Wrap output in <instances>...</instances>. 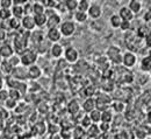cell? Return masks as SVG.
Segmentation results:
<instances>
[{
  "label": "cell",
  "mask_w": 151,
  "mask_h": 139,
  "mask_svg": "<svg viewBox=\"0 0 151 139\" xmlns=\"http://www.w3.org/2000/svg\"><path fill=\"white\" fill-rule=\"evenodd\" d=\"M95 102V110H98V111H106L107 110V108H108V105H109V103H111V97L109 96H107V95H100L98 98L94 100Z\"/></svg>",
  "instance_id": "1"
},
{
  "label": "cell",
  "mask_w": 151,
  "mask_h": 139,
  "mask_svg": "<svg viewBox=\"0 0 151 139\" xmlns=\"http://www.w3.org/2000/svg\"><path fill=\"white\" fill-rule=\"evenodd\" d=\"M107 56L113 61L115 64H120L122 62V57H121V54H120V49L115 46H112L107 49Z\"/></svg>",
  "instance_id": "2"
},
{
  "label": "cell",
  "mask_w": 151,
  "mask_h": 139,
  "mask_svg": "<svg viewBox=\"0 0 151 139\" xmlns=\"http://www.w3.org/2000/svg\"><path fill=\"white\" fill-rule=\"evenodd\" d=\"M20 61H21V62H22L24 65L33 64V63L36 61V54H35L34 52H32V50L27 49V50H24V52L22 53Z\"/></svg>",
  "instance_id": "3"
},
{
  "label": "cell",
  "mask_w": 151,
  "mask_h": 139,
  "mask_svg": "<svg viewBox=\"0 0 151 139\" xmlns=\"http://www.w3.org/2000/svg\"><path fill=\"white\" fill-rule=\"evenodd\" d=\"M75 31H76L75 23L71 22V21H65V22L62 23L59 32H60V34H63L65 36H69V35H72L75 33Z\"/></svg>",
  "instance_id": "4"
},
{
  "label": "cell",
  "mask_w": 151,
  "mask_h": 139,
  "mask_svg": "<svg viewBox=\"0 0 151 139\" xmlns=\"http://www.w3.org/2000/svg\"><path fill=\"white\" fill-rule=\"evenodd\" d=\"M14 46L15 50H18L19 53H23L27 47V38L23 35H17V38L14 39Z\"/></svg>",
  "instance_id": "5"
},
{
  "label": "cell",
  "mask_w": 151,
  "mask_h": 139,
  "mask_svg": "<svg viewBox=\"0 0 151 139\" xmlns=\"http://www.w3.org/2000/svg\"><path fill=\"white\" fill-rule=\"evenodd\" d=\"M65 59H66V61L73 63V62H76L78 60V52L76 50L75 48H72V47L68 48L66 52H65Z\"/></svg>",
  "instance_id": "6"
},
{
  "label": "cell",
  "mask_w": 151,
  "mask_h": 139,
  "mask_svg": "<svg viewBox=\"0 0 151 139\" xmlns=\"http://www.w3.org/2000/svg\"><path fill=\"white\" fill-rule=\"evenodd\" d=\"M22 26H23V28L27 29V31H32V29H34V27H35L34 18L30 17V15H26V17L22 19Z\"/></svg>",
  "instance_id": "7"
},
{
  "label": "cell",
  "mask_w": 151,
  "mask_h": 139,
  "mask_svg": "<svg viewBox=\"0 0 151 139\" xmlns=\"http://www.w3.org/2000/svg\"><path fill=\"white\" fill-rule=\"evenodd\" d=\"M120 19L122 21H130L134 18V14L132 13V11L128 7H122L120 9Z\"/></svg>",
  "instance_id": "8"
},
{
  "label": "cell",
  "mask_w": 151,
  "mask_h": 139,
  "mask_svg": "<svg viewBox=\"0 0 151 139\" xmlns=\"http://www.w3.org/2000/svg\"><path fill=\"white\" fill-rule=\"evenodd\" d=\"M0 56L1 57H5V59H8V57H12L13 56V48L9 46V44H4L0 47Z\"/></svg>",
  "instance_id": "9"
},
{
  "label": "cell",
  "mask_w": 151,
  "mask_h": 139,
  "mask_svg": "<svg viewBox=\"0 0 151 139\" xmlns=\"http://www.w3.org/2000/svg\"><path fill=\"white\" fill-rule=\"evenodd\" d=\"M12 73H13V77H15V79H24L28 77V74H27V71H26V69H23V68H20V67H17V68H13V70H12Z\"/></svg>",
  "instance_id": "10"
},
{
  "label": "cell",
  "mask_w": 151,
  "mask_h": 139,
  "mask_svg": "<svg viewBox=\"0 0 151 139\" xmlns=\"http://www.w3.org/2000/svg\"><path fill=\"white\" fill-rule=\"evenodd\" d=\"M79 103L76 100V99H72L71 102H69L68 104V112L72 116H76L78 112H79Z\"/></svg>",
  "instance_id": "11"
},
{
  "label": "cell",
  "mask_w": 151,
  "mask_h": 139,
  "mask_svg": "<svg viewBox=\"0 0 151 139\" xmlns=\"http://www.w3.org/2000/svg\"><path fill=\"white\" fill-rule=\"evenodd\" d=\"M122 62L124 63L126 67H132L135 64V62H136V56L132 53H130V52L129 53H126L124 56H123V59H122Z\"/></svg>",
  "instance_id": "12"
},
{
  "label": "cell",
  "mask_w": 151,
  "mask_h": 139,
  "mask_svg": "<svg viewBox=\"0 0 151 139\" xmlns=\"http://www.w3.org/2000/svg\"><path fill=\"white\" fill-rule=\"evenodd\" d=\"M60 23V18L56 15V14H52V15H50L48 19H47V25H48V27H49V29H51V28H56L57 25H59Z\"/></svg>",
  "instance_id": "13"
},
{
  "label": "cell",
  "mask_w": 151,
  "mask_h": 139,
  "mask_svg": "<svg viewBox=\"0 0 151 139\" xmlns=\"http://www.w3.org/2000/svg\"><path fill=\"white\" fill-rule=\"evenodd\" d=\"M27 74H28V76H29L30 79H38V77L41 76L42 71H41L40 67H37V65H32V67L29 68V70L27 71Z\"/></svg>",
  "instance_id": "14"
},
{
  "label": "cell",
  "mask_w": 151,
  "mask_h": 139,
  "mask_svg": "<svg viewBox=\"0 0 151 139\" xmlns=\"http://www.w3.org/2000/svg\"><path fill=\"white\" fill-rule=\"evenodd\" d=\"M88 14H90L91 18L98 19V18L101 15V8H100V6H98V5L90 6V8H88Z\"/></svg>",
  "instance_id": "15"
},
{
  "label": "cell",
  "mask_w": 151,
  "mask_h": 139,
  "mask_svg": "<svg viewBox=\"0 0 151 139\" xmlns=\"http://www.w3.org/2000/svg\"><path fill=\"white\" fill-rule=\"evenodd\" d=\"M48 38L50 41H52V42H56L58 40L60 39V32H59V29H57V28H51V29H49V32H48Z\"/></svg>",
  "instance_id": "16"
},
{
  "label": "cell",
  "mask_w": 151,
  "mask_h": 139,
  "mask_svg": "<svg viewBox=\"0 0 151 139\" xmlns=\"http://www.w3.org/2000/svg\"><path fill=\"white\" fill-rule=\"evenodd\" d=\"M83 108H84V110L86 111V112H91V111H93L95 108V102L94 99L92 98V97H90V98H87L85 102H84V104H83Z\"/></svg>",
  "instance_id": "17"
},
{
  "label": "cell",
  "mask_w": 151,
  "mask_h": 139,
  "mask_svg": "<svg viewBox=\"0 0 151 139\" xmlns=\"http://www.w3.org/2000/svg\"><path fill=\"white\" fill-rule=\"evenodd\" d=\"M130 11H132V13H138L139 11H141V8H142V4H141V1H138V0H132L130 2H129V7H128Z\"/></svg>",
  "instance_id": "18"
},
{
  "label": "cell",
  "mask_w": 151,
  "mask_h": 139,
  "mask_svg": "<svg viewBox=\"0 0 151 139\" xmlns=\"http://www.w3.org/2000/svg\"><path fill=\"white\" fill-rule=\"evenodd\" d=\"M44 11H45V8H44V6H43L41 2H36V4L33 5V13H34L35 15L44 14Z\"/></svg>",
  "instance_id": "19"
},
{
  "label": "cell",
  "mask_w": 151,
  "mask_h": 139,
  "mask_svg": "<svg viewBox=\"0 0 151 139\" xmlns=\"http://www.w3.org/2000/svg\"><path fill=\"white\" fill-rule=\"evenodd\" d=\"M101 122L102 123H111L112 122V119H113V115H112V112L109 111V110H106V111H102L101 112Z\"/></svg>",
  "instance_id": "20"
},
{
  "label": "cell",
  "mask_w": 151,
  "mask_h": 139,
  "mask_svg": "<svg viewBox=\"0 0 151 139\" xmlns=\"http://www.w3.org/2000/svg\"><path fill=\"white\" fill-rule=\"evenodd\" d=\"M6 81H7V84L11 87V89H18L19 85L21 84L19 81L15 79V77H13V76H8L6 79Z\"/></svg>",
  "instance_id": "21"
},
{
  "label": "cell",
  "mask_w": 151,
  "mask_h": 139,
  "mask_svg": "<svg viewBox=\"0 0 151 139\" xmlns=\"http://www.w3.org/2000/svg\"><path fill=\"white\" fill-rule=\"evenodd\" d=\"M34 130H35V133H38V135H43V133L47 131V126H45V123H44V122H38L37 124L34 126Z\"/></svg>",
  "instance_id": "22"
},
{
  "label": "cell",
  "mask_w": 151,
  "mask_h": 139,
  "mask_svg": "<svg viewBox=\"0 0 151 139\" xmlns=\"http://www.w3.org/2000/svg\"><path fill=\"white\" fill-rule=\"evenodd\" d=\"M100 133V130H99V126L92 124L90 127H88V131H87V136L88 137H96Z\"/></svg>",
  "instance_id": "23"
},
{
  "label": "cell",
  "mask_w": 151,
  "mask_h": 139,
  "mask_svg": "<svg viewBox=\"0 0 151 139\" xmlns=\"http://www.w3.org/2000/svg\"><path fill=\"white\" fill-rule=\"evenodd\" d=\"M62 53H63V48H62V46L60 44H54L52 46V48H51V54L54 55V57H59L60 55H62Z\"/></svg>",
  "instance_id": "24"
},
{
  "label": "cell",
  "mask_w": 151,
  "mask_h": 139,
  "mask_svg": "<svg viewBox=\"0 0 151 139\" xmlns=\"http://www.w3.org/2000/svg\"><path fill=\"white\" fill-rule=\"evenodd\" d=\"M85 135V131L80 127V126H77L75 127V130L72 131V136L75 139H83V136Z\"/></svg>",
  "instance_id": "25"
},
{
  "label": "cell",
  "mask_w": 151,
  "mask_h": 139,
  "mask_svg": "<svg viewBox=\"0 0 151 139\" xmlns=\"http://www.w3.org/2000/svg\"><path fill=\"white\" fill-rule=\"evenodd\" d=\"M151 68V59L150 56H145L144 59L142 60V69L144 71H150Z\"/></svg>",
  "instance_id": "26"
},
{
  "label": "cell",
  "mask_w": 151,
  "mask_h": 139,
  "mask_svg": "<svg viewBox=\"0 0 151 139\" xmlns=\"http://www.w3.org/2000/svg\"><path fill=\"white\" fill-rule=\"evenodd\" d=\"M20 97H21V94H20V91L18 89H11L8 91V98L13 99V100L17 102L18 99H20Z\"/></svg>",
  "instance_id": "27"
},
{
  "label": "cell",
  "mask_w": 151,
  "mask_h": 139,
  "mask_svg": "<svg viewBox=\"0 0 151 139\" xmlns=\"http://www.w3.org/2000/svg\"><path fill=\"white\" fill-rule=\"evenodd\" d=\"M35 25L37 26H43L44 23H47V15L45 14H41V15H35L34 17Z\"/></svg>",
  "instance_id": "28"
},
{
  "label": "cell",
  "mask_w": 151,
  "mask_h": 139,
  "mask_svg": "<svg viewBox=\"0 0 151 139\" xmlns=\"http://www.w3.org/2000/svg\"><path fill=\"white\" fill-rule=\"evenodd\" d=\"M12 14H13L17 19L22 18V15H23V7H22V6H14V8H13V11H12Z\"/></svg>",
  "instance_id": "29"
},
{
  "label": "cell",
  "mask_w": 151,
  "mask_h": 139,
  "mask_svg": "<svg viewBox=\"0 0 151 139\" xmlns=\"http://www.w3.org/2000/svg\"><path fill=\"white\" fill-rule=\"evenodd\" d=\"M92 122H94V123H98V122H100V118H101V112L100 111H98V110H93V111H91L90 112V116H88Z\"/></svg>",
  "instance_id": "30"
},
{
  "label": "cell",
  "mask_w": 151,
  "mask_h": 139,
  "mask_svg": "<svg viewBox=\"0 0 151 139\" xmlns=\"http://www.w3.org/2000/svg\"><path fill=\"white\" fill-rule=\"evenodd\" d=\"M147 35H149V27L147 26H141L137 29V36L139 38H145Z\"/></svg>",
  "instance_id": "31"
},
{
  "label": "cell",
  "mask_w": 151,
  "mask_h": 139,
  "mask_svg": "<svg viewBox=\"0 0 151 139\" xmlns=\"http://www.w3.org/2000/svg\"><path fill=\"white\" fill-rule=\"evenodd\" d=\"M0 67H1V70H2L4 73H6V74H11L12 70H13V67L9 64L8 61H4V62L0 64Z\"/></svg>",
  "instance_id": "32"
},
{
  "label": "cell",
  "mask_w": 151,
  "mask_h": 139,
  "mask_svg": "<svg viewBox=\"0 0 151 139\" xmlns=\"http://www.w3.org/2000/svg\"><path fill=\"white\" fill-rule=\"evenodd\" d=\"M78 6H79V12L85 13V11H88L90 8V2L87 0H81V1H78Z\"/></svg>",
  "instance_id": "33"
},
{
  "label": "cell",
  "mask_w": 151,
  "mask_h": 139,
  "mask_svg": "<svg viewBox=\"0 0 151 139\" xmlns=\"http://www.w3.org/2000/svg\"><path fill=\"white\" fill-rule=\"evenodd\" d=\"M121 21H122V20L120 19V17H119V15H116V14H114V15L111 17V25L113 26L114 28H119V27H120Z\"/></svg>",
  "instance_id": "34"
},
{
  "label": "cell",
  "mask_w": 151,
  "mask_h": 139,
  "mask_svg": "<svg viewBox=\"0 0 151 139\" xmlns=\"http://www.w3.org/2000/svg\"><path fill=\"white\" fill-rule=\"evenodd\" d=\"M65 6L68 9L73 11L78 7V1L77 0H68V1H65Z\"/></svg>",
  "instance_id": "35"
},
{
  "label": "cell",
  "mask_w": 151,
  "mask_h": 139,
  "mask_svg": "<svg viewBox=\"0 0 151 139\" xmlns=\"http://www.w3.org/2000/svg\"><path fill=\"white\" fill-rule=\"evenodd\" d=\"M11 15H12V12L9 9H4V8L0 9V19L7 20L11 18Z\"/></svg>",
  "instance_id": "36"
},
{
  "label": "cell",
  "mask_w": 151,
  "mask_h": 139,
  "mask_svg": "<svg viewBox=\"0 0 151 139\" xmlns=\"http://www.w3.org/2000/svg\"><path fill=\"white\" fill-rule=\"evenodd\" d=\"M113 108L115 111H117V112H122V111H124V104H123V102H121V100H117V102H115L113 104Z\"/></svg>",
  "instance_id": "37"
},
{
  "label": "cell",
  "mask_w": 151,
  "mask_h": 139,
  "mask_svg": "<svg viewBox=\"0 0 151 139\" xmlns=\"http://www.w3.org/2000/svg\"><path fill=\"white\" fill-rule=\"evenodd\" d=\"M83 92L90 98V97H92V95L94 94V87L93 85H88V87H85L84 89H83Z\"/></svg>",
  "instance_id": "38"
},
{
  "label": "cell",
  "mask_w": 151,
  "mask_h": 139,
  "mask_svg": "<svg viewBox=\"0 0 151 139\" xmlns=\"http://www.w3.org/2000/svg\"><path fill=\"white\" fill-rule=\"evenodd\" d=\"M32 38H33V41L36 42V43L42 42L43 41V33L42 32H35V33H33Z\"/></svg>",
  "instance_id": "39"
},
{
  "label": "cell",
  "mask_w": 151,
  "mask_h": 139,
  "mask_svg": "<svg viewBox=\"0 0 151 139\" xmlns=\"http://www.w3.org/2000/svg\"><path fill=\"white\" fill-rule=\"evenodd\" d=\"M9 27L13 29H19L20 28V21L17 18H12L9 19Z\"/></svg>",
  "instance_id": "40"
},
{
  "label": "cell",
  "mask_w": 151,
  "mask_h": 139,
  "mask_svg": "<svg viewBox=\"0 0 151 139\" xmlns=\"http://www.w3.org/2000/svg\"><path fill=\"white\" fill-rule=\"evenodd\" d=\"M102 88H104L105 91L111 92V91H113L114 90V83L112 82V81H108V82H106V83L102 84Z\"/></svg>",
  "instance_id": "41"
},
{
  "label": "cell",
  "mask_w": 151,
  "mask_h": 139,
  "mask_svg": "<svg viewBox=\"0 0 151 139\" xmlns=\"http://www.w3.org/2000/svg\"><path fill=\"white\" fill-rule=\"evenodd\" d=\"M91 125H92V120H91V118H90L88 116L83 117V120H81V126H84V127H90Z\"/></svg>",
  "instance_id": "42"
},
{
  "label": "cell",
  "mask_w": 151,
  "mask_h": 139,
  "mask_svg": "<svg viewBox=\"0 0 151 139\" xmlns=\"http://www.w3.org/2000/svg\"><path fill=\"white\" fill-rule=\"evenodd\" d=\"M86 13H84V12H77L76 13V19L77 21H79V22H84L85 20H86Z\"/></svg>",
  "instance_id": "43"
},
{
  "label": "cell",
  "mask_w": 151,
  "mask_h": 139,
  "mask_svg": "<svg viewBox=\"0 0 151 139\" xmlns=\"http://www.w3.org/2000/svg\"><path fill=\"white\" fill-rule=\"evenodd\" d=\"M12 4H13V1H11V0H2V1H0V6L4 9H8L12 6Z\"/></svg>",
  "instance_id": "44"
},
{
  "label": "cell",
  "mask_w": 151,
  "mask_h": 139,
  "mask_svg": "<svg viewBox=\"0 0 151 139\" xmlns=\"http://www.w3.org/2000/svg\"><path fill=\"white\" fill-rule=\"evenodd\" d=\"M63 139H70V137L72 136V130H62L60 131Z\"/></svg>",
  "instance_id": "45"
},
{
  "label": "cell",
  "mask_w": 151,
  "mask_h": 139,
  "mask_svg": "<svg viewBox=\"0 0 151 139\" xmlns=\"http://www.w3.org/2000/svg\"><path fill=\"white\" fill-rule=\"evenodd\" d=\"M135 117H136V111H135V110H129V111H127L126 118L128 119V120H134Z\"/></svg>",
  "instance_id": "46"
},
{
  "label": "cell",
  "mask_w": 151,
  "mask_h": 139,
  "mask_svg": "<svg viewBox=\"0 0 151 139\" xmlns=\"http://www.w3.org/2000/svg\"><path fill=\"white\" fill-rule=\"evenodd\" d=\"M136 135H137V138L143 139V138H145V136H147V131L143 130V129H137Z\"/></svg>",
  "instance_id": "47"
},
{
  "label": "cell",
  "mask_w": 151,
  "mask_h": 139,
  "mask_svg": "<svg viewBox=\"0 0 151 139\" xmlns=\"http://www.w3.org/2000/svg\"><path fill=\"white\" fill-rule=\"evenodd\" d=\"M120 28H121L122 31H128V29L130 28V22H129V21H121Z\"/></svg>",
  "instance_id": "48"
},
{
  "label": "cell",
  "mask_w": 151,
  "mask_h": 139,
  "mask_svg": "<svg viewBox=\"0 0 151 139\" xmlns=\"http://www.w3.org/2000/svg\"><path fill=\"white\" fill-rule=\"evenodd\" d=\"M6 106L8 108V109H13V108H15L17 106V102L15 100H13V99L8 98L6 100Z\"/></svg>",
  "instance_id": "49"
},
{
  "label": "cell",
  "mask_w": 151,
  "mask_h": 139,
  "mask_svg": "<svg viewBox=\"0 0 151 139\" xmlns=\"http://www.w3.org/2000/svg\"><path fill=\"white\" fill-rule=\"evenodd\" d=\"M8 62H9V64H11V65L14 68L17 64H19L20 59H19V57H17V56H12V57H11V60H9Z\"/></svg>",
  "instance_id": "50"
},
{
  "label": "cell",
  "mask_w": 151,
  "mask_h": 139,
  "mask_svg": "<svg viewBox=\"0 0 151 139\" xmlns=\"http://www.w3.org/2000/svg\"><path fill=\"white\" fill-rule=\"evenodd\" d=\"M8 99V91L7 90H0V100H7Z\"/></svg>",
  "instance_id": "51"
},
{
  "label": "cell",
  "mask_w": 151,
  "mask_h": 139,
  "mask_svg": "<svg viewBox=\"0 0 151 139\" xmlns=\"http://www.w3.org/2000/svg\"><path fill=\"white\" fill-rule=\"evenodd\" d=\"M38 110H40V112H42V114H45V112L48 111V105H47V104L43 102V103H42V104L38 106Z\"/></svg>",
  "instance_id": "52"
},
{
  "label": "cell",
  "mask_w": 151,
  "mask_h": 139,
  "mask_svg": "<svg viewBox=\"0 0 151 139\" xmlns=\"http://www.w3.org/2000/svg\"><path fill=\"white\" fill-rule=\"evenodd\" d=\"M99 130H101V131H104V132H107V131L109 130V124H108V123H101Z\"/></svg>",
  "instance_id": "53"
},
{
  "label": "cell",
  "mask_w": 151,
  "mask_h": 139,
  "mask_svg": "<svg viewBox=\"0 0 151 139\" xmlns=\"http://www.w3.org/2000/svg\"><path fill=\"white\" fill-rule=\"evenodd\" d=\"M124 79V82H126V83H132L134 77H132V75L130 74V73H127V74L124 75V79Z\"/></svg>",
  "instance_id": "54"
},
{
  "label": "cell",
  "mask_w": 151,
  "mask_h": 139,
  "mask_svg": "<svg viewBox=\"0 0 151 139\" xmlns=\"http://www.w3.org/2000/svg\"><path fill=\"white\" fill-rule=\"evenodd\" d=\"M49 129H50V132H51V135H55V133H57V132H58V130H59V129H58V126H57L56 124H55V125H52V124H51V125L49 126Z\"/></svg>",
  "instance_id": "55"
},
{
  "label": "cell",
  "mask_w": 151,
  "mask_h": 139,
  "mask_svg": "<svg viewBox=\"0 0 151 139\" xmlns=\"http://www.w3.org/2000/svg\"><path fill=\"white\" fill-rule=\"evenodd\" d=\"M6 39V31L4 28H0V41H4Z\"/></svg>",
  "instance_id": "56"
},
{
  "label": "cell",
  "mask_w": 151,
  "mask_h": 139,
  "mask_svg": "<svg viewBox=\"0 0 151 139\" xmlns=\"http://www.w3.org/2000/svg\"><path fill=\"white\" fill-rule=\"evenodd\" d=\"M150 17H151V12L148 11V12L144 14V20H145L147 22H149V21H150Z\"/></svg>",
  "instance_id": "57"
},
{
  "label": "cell",
  "mask_w": 151,
  "mask_h": 139,
  "mask_svg": "<svg viewBox=\"0 0 151 139\" xmlns=\"http://www.w3.org/2000/svg\"><path fill=\"white\" fill-rule=\"evenodd\" d=\"M145 41H147V47H150V44H151V38H150V34L145 36Z\"/></svg>",
  "instance_id": "58"
},
{
  "label": "cell",
  "mask_w": 151,
  "mask_h": 139,
  "mask_svg": "<svg viewBox=\"0 0 151 139\" xmlns=\"http://www.w3.org/2000/svg\"><path fill=\"white\" fill-rule=\"evenodd\" d=\"M50 139H60V136L58 133H55V135H51L50 136Z\"/></svg>",
  "instance_id": "59"
},
{
  "label": "cell",
  "mask_w": 151,
  "mask_h": 139,
  "mask_svg": "<svg viewBox=\"0 0 151 139\" xmlns=\"http://www.w3.org/2000/svg\"><path fill=\"white\" fill-rule=\"evenodd\" d=\"M115 139H126V138H124L123 133H121V135H116V136H115Z\"/></svg>",
  "instance_id": "60"
},
{
  "label": "cell",
  "mask_w": 151,
  "mask_h": 139,
  "mask_svg": "<svg viewBox=\"0 0 151 139\" xmlns=\"http://www.w3.org/2000/svg\"><path fill=\"white\" fill-rule=\"evenodd\" d=\"M2 88V79H1V77H0V89Z\"/></svg>",
  "instance_id": "61"
}]
</instances>
